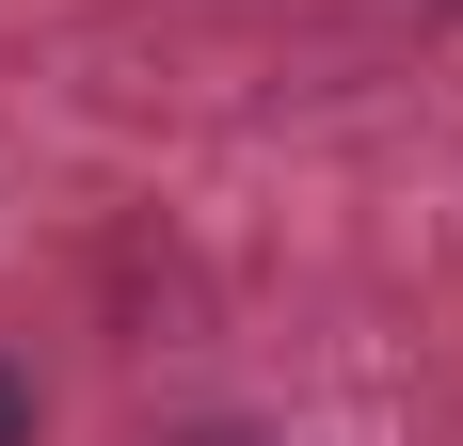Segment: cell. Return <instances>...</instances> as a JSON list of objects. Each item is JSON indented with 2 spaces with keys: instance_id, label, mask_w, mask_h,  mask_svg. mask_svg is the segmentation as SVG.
Segmentation results:
<instances>
[{
  "instance_id": "1",
  "label": "cell",
  "mask_w": 463,
  "mask_h": 446,
  "mask_svg": "<svg viewBox=\"0 0 463 446\" xmlns=\"http://www.w3.org/2000/svg\"><path fill=\"white\" fill-rule=\"evenodd\" d=\"M0 446H33V383H16V367H0Z\"/></svg>"
}]
</instances>
